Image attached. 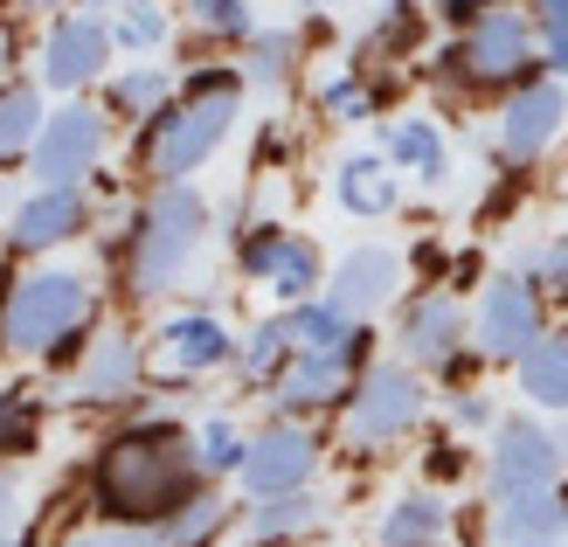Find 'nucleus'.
<instances>
[{"label":"nucleus","instance_id":"1","mask_svg":"<svg viewBox=\"0 0 568 547\" xmlns=\"http://www.w3.org/2000/svg\"><path fill=\"white\" fill-rule=\"evenodd\" d=\"M202 450L181 423H132L111 429L91 450V506L104 527L146 534L153 520H166L181 499L202 493Z\"/></svg>","mask_w":568,"mask_h":547},{"label":"nucleus","instance_id":"2","mask_svg":"<svg viewBox=\"0 0 568 547\" xmlns=\"http://www.w3.org/2000/svg\"><path fill=\"white\" fill-rule=\"evenodd\" d=\"M243 70H194L181 91H174V104L160 111V119H146V132H139V174H146L153 188H166V181H187L194 166H202L222 139H230V125H236V111H243Z\"/></svg>","mask_w":568,"mask_h":547},{"label":"nucleus","instance_id":"3","mask_svg":"<svg viewBox=\"0 0 568 547\" xmlns=\"http://www.w3.org/2000/svg\"><path fill=\"white\" fill-rule=\"evenodd\" d=\"M202 236H209V201L187 181L153 188V201L125 229V292L132 298L174 292L187 277V264H194V250H202Z\"/></svg>","mask_w":568,"mask_h":547},{"label":"nucleus","instance_id":"4","mask_svg":"<svg viewBox=\"0 0 568 547\" xmlns=\"http://www.w3.org/2000/svg\"><path fill=\"white\" fill-rule=\"evenodd\" d=\"M98 292L83 271H28L8 284V305H0V347L8 354H63L70 340L91 326Z\"/></svg>","mask_w":568,"mask_h":547},{"label":"nucleus","instance_id":"5","mask_svg":"<svg viewBox=\"0 0 568 547\" xmlns=\"http://www.w3.org/2000/svg\"><path fill=\"white\" fill-rule=\"evenodd\" d=\"M548 63H541V42H534V14L520 8H493V14L465 21V36L437 63V77L458 83V91H520Z\"/></svg>","mask_w":568,"mask_h":547},{"label":"nucleus","instance_id":"6","mask_svg":"<svg viewBox=\"0 0 568 547\" xmlns=\"http://www.w3.org/2000/svg\"><path fill=\"white\" fill-rule=\"evenodd\" d=\"M423 423V382L409 367H361V382L347 388V437L361 450L395 444Z\"/></svg>","mask_w":568,"mask_h":547},{"label":"nucleus","instance_id":"7","mask_svg":"<svg viewBox=\"0 0 568 547\" xmlns=\"http://www.w3.org/2000/svg\"><path fill=\"white\" fill-rule=\"evenodd\" d=\"M541 333H548V320H541V292H534V277L506 271V277H493L486 292H478L471 347L486 354V361H520Z\"/></svg>","mask_w":568,"mask_h":547},{"label":"nucleus","instance_id":"8","mask_svg":"<svg viewBox=\"0 0 568 547\" xmlns=\"http://www.w3.org/2000/svg\"><path fill=\"white\" fill-rule=\"evenodd\" d=\"M367 326H354L339 347H298L292 361H284L271 374V402L277 409H326L333 395H347L361 382V361H367Z\"/></svg>","mask_w":568,"mask_h":547},{"label":"nucleus","instance_id":"9","mask_svg":"<svg viewBox=\"0 0 568 547\" xmlns=\"http://www.w3.org/2000/svg\"><path fill=\"white\" fill-rule=\"evenodd\" d=\"M104 160V111L91 104H63L55 119H42V139L28 166H36V188H83Z\"/></svg>","mask_w":568,"mask_h":547},{"label":"nucleus","instance_id":"10","mask_svg":"<svg viewBox=\"0 0 568 547\" xmlns=\"http://www.w3.org/2000/svg\"><path fill=\"white\" fill-rule=\"evenodd\" d=\"M561 465H568V450H561L534 416H506V423L493 429V493H499V499L561 485Z\"/></svg>","mask_w":568,"mask_h":547},{"label":"nucleus","instance_id":"11","mask_svg":"<svg viewBox=\"0 0 568 547\" xmlns=\"http://www.w3.org/2000/svg\"><path fill=\"white\" fill-rule=\"evenodd\" d=\"M561 125H568V91H561V77H534V83H520V91L499 98V153H506V160L548 153L555 139H561Z\"/></svg>","mask_w":568,"mask_h":547},{"label":"nucleus","instance_id":"12","mask_svg":"<svg viewBox=\"0 0 568 547\" xmlns=\"http://www.w3.org/2000/svg\"><path fill=\"white\" fill-rule=\"evenodd\" d=\"M104 70H111V21L63 14L42 36V83L49 91H91Z\"/></svg>","mask_w":568,"mask_h":547},{"label":"nucleus","instance_id":"13","mask_svg":"<svg viewBox=\"0 0 568 547\" xmlns=\"http://www.w3.org/2000/svg\"><path fill=\"white\" fill-rule=\"evenodd\" d=\"M83 229H91V194L83 188H36L8 222V250L14 256H49V250L77 243Z\"/></svg>","mask_w":568,"mask_h":547},{"label":"nucleus","instance_id":"14","mask_svg":"<svg viewBox=\"0 0 568 547\" xmlns=\"http://www.w3.org/2000/svg\"><path fill=\"white\" fill-rule=\"evenodd\" d=\"M312 472H320V437L298 423H271L264 437H250V457H243V485L250 493H298V485H312Z\"/></svg>","mask_w":568,"mask_h":547},{"label":"nucleus","instance_id":"15","mask_svg":"<svg viewBox=\"0 0 568 547\" xmlns=\"http://www.w3.org/2000/svg\"><path fill=\"white\" fill-rule=\"evenodd\" d=\"M395 292H403V256H395L388 243H361L333 264V284L326 298L347 312V320H367V312H382Z\"/></svg>","mask_w":568,"mask_h":547},{"label":"nucleus","instance_id":"16","mask_svg":"<svg viewBox=\"0 0 568 547\" xmlns=\"http://www.w3.org/2000/svg\"><path fill=\"white\" fill-rule=\"evenodd\" d=\"M139 382H146V354L125 326H104L91 347H83V367H77V402H132Z\"/></svg>","mask_w":568,"mask_h":547},{"label":"nucleus","instance_id":"17","mask_svg":"<svg viewBox=\"0 0 568 547\" xmlns=\"http://www.w3.org/2000/svg\"><path fill=\"white\" fill-rule=\"evenodd\" d=\"M465 312H458V298L450 292H423L409 312H403V354L409 361H423V367H450L465 354Z\"/></svg>","mask_w":568,"mask_h":547},{"label":"nucleus","instance_id":"18","mask_svg":"<svg viewBox=\"0 0 568 547\" xmlns=\"http://www.w3.org/2000/svg\"><path fill=\"white\" fill-rule=\"evenodd\" d=\"M222 361H236V340L209 312H181V320L160 326V367L166 374H215Z\"/></svg>","mask_w":568,"mask_h":547},{"label":"nucleus","instance_id":"19","mask_svg":"<svg viewBox=\"0 0 568 547\" xmlns=\"http://www.w3.org/2000/svg\"><path fill=\"white\" fill-rule=\"evenodd\" d=\"M333 201L361 222H382V215H395V201H403V181H395V166L382 153H354V160H339V174H333Z\"/></svg>","mask_w":568,"mask_h":547},{"label":"nucleus","instance_id":"20","mask_svg":"<svg viewBox=\"0 0 568 547\" xmlns=\"http://www.w3.org/2000/svg\"><path fill=\"white\" fill-rule=\"evenodd\" d=\"M493 534H499L506 547L561 540V534H568V499H561V485H541V493H514V499H499Z\"/></svg>","mask_w":568,"mask_h":547},{"label":"nucleus","instance_id":"21","mask_svg":"<svg viewBox=\"0 0 568 547\" xmlns=\"http://www.w3.org/2000/svg\"><path fill=\"white\" fill-rule=\"evenodd\" d=\"M174 91H181V77L166 63H132V70H119L104 83V119L146 125V119H160V111L174 104Z\"/></svg>","mask_w":568,"mask_h":547},{"label":"nucleus","instance_id":"22","mask_svg":"<svg viewBox=\"0 0 568 547\" xmlns=\"http://www.w3.org/2000/svg\"><path fill=\"white\" fill-rule=\"evenodd\" d=\"M243 527H250V540H264V547H284V540H298V534H320L326 527V499L320 493H264L257 506L243 513Z\"/></svg>","mask_w":568,"mask_h":547},{"label":"nucleus","instance_id":"23","mask_svg":"<svg viewBox=\"0 0 568 547\" xmlns=\"http://www.w3.org/2000/svg\"><path fill=\"white\" fill-rule=\"evenodd\" d=\"M222 527H230V499L202 485L194 499H181L174 513H166V520H153L146 534H139V547H209Z\"/></svg>","mask_w":568,"mask_h":547},{"label":"nucleus","instance_id":"24","mask_svg":"<svg viewBox=\"0 0 568 547\" xmlns=\"http://www.w3.org/2000/svg\"><path fill=\"white\" fill-rule=\"evenodd\" d=\"M514 367H520V395L534 402V409H555V416L568 409V333L561 326L534 340Z\"/></svg>","mask_w":568,"mask_h":547},{"label":"nucleus","instance_id":"25","mask_svg":"<svg viewBox=\"0 0 568 547\" xmlns=\"http://www.w3.org/2000/svg\"><path fill=\"white\" fill-rule=\"evenodd\" d=\"M382 160L395 174H416V181H444L450 174V153H444V132L430 119H403L382 132Z\"/></svg>","mask_w":568,"mask_h":547},{"label":"nucleus","instance_id":"26","mask_svg":"<svg viewBox=\"0 0 568 547\" xmlns=\"http://www.w3.org/2000/svg\"><path fill=\"white\" fill-rule=\"evenodd\" d=\"M320 284H326V256H320V243H312V236H284L277 256H271V271H264V292H271L277 305H305Z\"/></svg>","mask_w":568,"mask_h":547},{"label":"nucleus","instance_id":"27","mask_svg":"<svg viewBox=\"0 0 568 547\" xmlns=\"http://www.w3.org/2000/svg\"><path fill=\"white\" fill-rule=\"evenodd\" d=\"M42 119H49V111H42V91H36V83H21V77L0 83V166L36 153Z\"/></svg>","mask_w":568,"mask_h":547},{"label":"nucleus","instance_id":"28","mask_svg":"<svg viewBox=\"0 0 568 547\" xmlns=\"http://www.w3.org/2000/svg\"><path fill=\"white\" fill-rule=\"evenodd\" d=\"M450 527V506L437 493H409L382 513V547H437Z\"/></svg>","mask_w":568,"mask_h":547},{"label":"nucleus","instance_id":"29","mask_svg":"<svg viewBox=\"0 0 568 547\" xmlns=\"http://www.w3.org/2000/svg\"><path fill=\"white\" fill-rule=\"evenodd\" d=\"M423 42V0H388V8L367 21V36H361V70L367 63H395V55H409Z\"/></svg>","mask_w":568,"mask_h":547},{"label":"nucleus","instance_id":"30","mask_svg":"<svg viewBox=\"0 0 568 547\" xmlns=\"http://www.w3.org/2000/svg\"><path fill=\"white\" fill-rule=\"evenodd\" d=\"M243 49H250V63H243L250 91H284V83L298 77V36L292 28H257Z\"/></svg>","mask_w":568,"mask_h":547},{"label":"nucleus","instance_id":"31","mask_svg":"<svg viewBox=\"0 0 568 547\" xmlns=\"http://www.w3.org/2000/svg\"><path fill=\"white\" fill-rule=\"evenodd\" d=\"M111 49H132V55L166 49V8L160 0H111Z\"/></svg>","mask_w":568,"mask_h":547},{"label":"nucleus","instance_id":"32","mask_svg":"<svg viewBox=\"0 0 568 547\" xmlns=\"http://www.w3.org/2000/svg\"><path fill=\"white\" fill-rule=\"evenodd\" d=\"M298 354V333H292V312H277V320H264L257 333L236 347V367L250 374V382H271V374Z\"/></svg>","mask_w":568,"mask_h":547},{"label":"nucleus","instance_id":"33","mask_svg":"<svg viewBox=\"0 0 568 547\" xmlns=\"http://www.w3.org/2000/svg\"><path fill=\"white\" fill-rule=\"evenodd\" d=\"M187 21L202 28L209 42H250V36H257L250 0H187Z\"/></svg>","mask_w":568,"mask_h":547},{"label":"nucleus","instance_id":"34","mask_svg":"<svg viewBox=\"0 0 568 547\" xmlns=\"http://www.w3.org/2000/svg\"><path fill=\"white\" fill-rule=\"evenodd\" d=\"M194 450H202V472L209 478H230V472H243V457H250V437H243V429L236 423H202V429H194Z\"/></svg>","mask_w":568,"mask_h":547},{"label":"nucleus","instance_id":"35","mask_svg":"<svg viewBox=\"0 0 568 547\" xmlns=\"http://www.w3.org/2000/svg\"><path fill=\"white\" fill-rule=\"evenodd\" d=\"M320 104H326V119H333V125H354V119H367V111H375V91H367V70L354 63V70L326 77Z\"/></svg>","mask_w":568,"mask_h":547},{"label":"nucleus","instance_id":"36","mask_svg":"<svg viewBox=\"0 0 568 547\" xmlns=\"http://www.w3.org/2000/svg\"><path fill=\"white\" fill-rule=\"evenodd\" d=\"M36 402H28L21 388H0V457H21V450H36Z\"/></svg>","mask_w":568,"mask_h":547},{"label":"nucleus","instance_id":"37","mask_svg":"<svg viewBox=\"0 0 568 547\" xmlns=\"http://www.w3.org/2000/svg\"><path fill=\"white\" fill-rule=\"evenodd\" d=\"M534 42H541V63L561 77L568 70V0H534Z\"/></svg>","mask_w":568,"mask_h":547},{"label":"nucleus","instance_id":"38","mask_svg":"<svg viewBox=\"0 0 568 547\" xmlns=\"http://www.w3.org/2000/svg\"><path fill=\"white\" fill-rule=\"evenodd\" d=\"M284 236H292V229H277V222H250V229H243V243H236V271H243L250 284H264V271H271V256H277Z\"/></svg>","mask_w":568,"mask_h":547},{"label":"nucleus","instance_id":"39","mask_svg":"<svg viewBox=\"0 0 568 547\" xmlns=\"http://www.w3.org/2000/svg\"><path fill=\"white\" fill-rule=\"evenodd\" d=\"M541 284L568 298V236H555V243L541 250Z\"/></svg>","mask_w":568,"mask_h":547},{"label":"nucleus","instance_id":"40","mask_svg":"<svg viewBox=\"0 0 568 547\" xmlns=\"http://www.w3.org/2000/svg\"><path fill=\"white\" fill-rule=\"evenodd\" d=\"M450 416H458L465 429H478V423H493V402L478 388H458V395H450Z\"/></svg>","mask_w":568,"mask_h":547},{"label":"nucleus","instance_id":"41","mask_svg":"<svg viewBox=\"0 0 568 547\" xmlns=\"http://www.w3.org/2000/svg\"><path fill=\"white\" fill-rule=\"evenodd\" d=\"M430 8H444V21H478V14L506 8V0H430Z\"/></svg>","mask_w":568,"mask_h":547},{"label":"nucleus","instance_id":"42","mask_svg":"<svg viewBox=\"0 0 568 547\" xmlns=\"http://www.w3.org/2000/svg\"><path fill=\"white\" fill-rule=\"evenodd\" d=\"M70 547H139V534H125V527H98V534H77Z\"/></svg>","mask_w":568,"mask_h":547},{"label":"nucleus","instance_id":"43","mask_svg":"<svg viewBox=\"0 0 568 547\" xmlns=\"http://www.w3.org/2000/svg\"><path fill=\"white\" fill-rule=\"evenodd\" d=\"M14 63H21V42H14V28H8V21H0V83H8V77H14Z\"/></svg>","mask_w":568,"mask_h":547},{"label":"nucleus","instance_id":"44","mask_svg":"<svg viewBox=\"0 0 568 547\" xmlns=\"http://www.w3.org/2000/svg\"><path fill=\"white\" fill-rule=\"evenodd\" d=\"M14 499H21V485H14V472H8V465H0V527L14 520Z\"/></svg>","mask_w":568,"mask_h":547},{"label":"nucleus","instance_id":"45","mask_svg":"<svg viewBox=\"0 0 568 547\" xmlns=\"http://www.w3.org/2000/svg\"><path fill=\"white\" fill-rule=\"evenodd\" d=\"M21 14H49V8H63V0H14Z\"/></svg>","mask_w":568,"mask_h":547},{"label":"nucleus","instance_id":"46","mask_svg":"<svg viewBox=\"0 0 568 547\" xmlns=\"http://www.w3.org/2000/svg\"><path fill=\"white\" fill-rule=\"evenodd\" d=\"M8 284H14V277H8V271H0V305H8Z\"/></svg>","mask_w":568,"mask_h":547},{"label":"nucleus","instance_id":"47","mask_svg":"<svg viewBox=\"0 0 568 547\" xmlns=\"http://www.w3.org/2000/svg\"><path fill=\"white\" fill-rule=\"evenodd\" d=\"M77 8H111V0H77Z\"/></svg>","mask_w":568,"mask_h":547},{"label":"nucleus","instance_id":"48","mask_svg":"<svg viewBox=\"0 0 568 547\" xmlns=\"http://www.w3.org/2000/svg\"><path fill=\"white\" fill-rule=\"evenodd\" d=\"M312 8H333V0H312Z\"/></svg>","mask_w":568,"mask_h":547},{"label":"nucleus","instance_id":"49","mask_svg":"<svg viewBox=\"0 0 568 547\" xmlns=\"http://www.w3.org/2000/svg\"><path fill=\"white\" fill-rule=\"evenodd\" d=\"M0 547H8V534H0Z\"/></svg>","mask_w":568,"mask_h":547},{"label":"nucleus","instance_id":"50","mask_svg":"<svg viewBox=\"0 0 568 547\" xmlns=\"http://www.w3.org/2000/svg\"><path fill=\"white\" fill-rule=\"evenodd\" d=\"M541 547H555V540H541Z\"/></svg>","mask_w":568,"mask_h":547},{"label":"nucleus","instance_id":"51","mask_svg":"<svg viewBox=\"0 0 568 547\" xmlns=\"http://www.w3.org/2000/svg\"><path fill=\"white\" fill-rule=\"evenodd\" d=\"M0 8H8V0H0Z\"/></svg>","mask_w":568,"mask_h":547},{"label":"nucleus","instance_id":"52","mask_svg":"<svg viewBox=\"0 0 568 547\" xmlns=\"http://www.w3.org/2000/svg\"><path fill=\"white\" fill-rule=\"evenodd\" d=\"M257 547H264V540H257Z\"/></svg>","mask_w":568,"mask_h":547}]
</instances>
